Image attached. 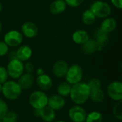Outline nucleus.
I'll use <instances>...</instances> for the list:
<instances>
[{"label": "nucleus", "instance_id": "nucleus-1", "mask_svg": "<svg viewBox=\"0 0 122 122\" xmlns=\"http://www.w3.org/2000/svg\"><path fill=\"white\" fill-rule=\"evenodd\" d=\"M90 92L87 83L81 81L71 86L69 96L71 101L76 105H81L89 99Z\"/></svg>", "mask_w": 122, "mask_h": 122}, {"label": "nucleus", "instance_id": "nucleus-2", "mask_svg": "<svg viewBox=\"0 0 122 122\" xmlns=\"http://www.w3.org/2000/svg\"><path fill=\"white\" fill-rule=\"evenodd\" d=\"M22 89L16 81H7L2 84V94L9 100H16L21 94Z\"/></svg>", "mask_w": 122, "mask_h": 122}, {"label": "nucleus", "instance_id": "nucleus-3", "mask_svg": "<svg viewBox=\"0 0 122 122\" xmlns=\"http://www.w3.org/2000/svg\"><path fill=\"white\" fill-rule=\"evenodd\" d=\"M29 103L34 109H41L47 106L48 97L42 91H35L30 94Z\"/></svg>", "mask_w": 122, "mask_h": 122}, {"label": "nucleus", "instance_id": "nucleus-4", "mask_svg": "<svg viewBox=\"0 0 122 122\" xmlns=\"http://www.w3.org/2000/svg\"><path fill=\"white\" fill-rule=\"evenodd\" d=\"M90 10L99 18H107L112 13V9L110 5L104 1H96L94 2L90 8Z\"/></svg>", "mask_w": 122, "mask_h": 122}, {"label": "nucleus", "instance_id": "nucleus-5", "mask_svg": "<svg viewBox=\"0 0 122 122\" xmlns=\"http://www.w3.org/2000/svg\"><path fill=\"white\" fill-rule=\"evenodd\" d=\"M83 71L81 67L79 64H73L69 66L68 71L65 76L66 81L70 85H74L81 81Z\"/></svg>", "mask_w": 122, "mask_h": 122}, {"label": "nucleus", "instance_id": "nucleus-6", "mask_svg": "<svg viewBox=\"0 0 122 122\" xmlns=\"http://www.w3.org/2000/svg\"><path fill=\"white\" fill-rule=\"evenodd\" d=\"M6 71L9 76L12 79H19L24 74V64L19 59H12L6 66Z\"/></svg>", "mask_w": 122, "mask_h": 122}, {"label": "nucleus", "instance_id": "nucleus-7", "mask_svg": "<svg viewBox=\"0 0 122 122\" xmlns=\"http://www.w3.org/2000/svg\"><path fill=\"white\" fill-rule=\"evenodd\" d=\"M4 42L8 46L16 47L19 46L23 41V36L21 32L17 30H11L8 31L4 37Z\"/></svg>", "mask_w": 122, "mask_h": 122}, {"label": "nucleus", "instance_id": "nucleus-8", "mask_svg": "<svg viewBox=\"0 0 122 122\" xmlns=\"http://www.w3.org/2000/svg\"><path fill=\"white\" fill-rule=\"evenodd\" d=\"M86 115L85 109L80 105H74L68 111V116L73 122H84Z\"/></svg>", "mask_w": 122, "mask_h": 122}, {"label": "nucleus", "instance_id": "nucleus-9", "mask_svg": "<svg viewBox=\"0 0 122 122\" xmlns=\"http://www.w3.org/2000/svg\"><path fill=\"white\" fill-rule=\"evenodd\" d=\"M108 96L113 100L118 102L122 99V84L121 81H113L110 83L107 89Z\"/></svg>", "mask_w": 122, "mask_h": 122}, {"label": "nucleus", "instance_id": "nucleus-10", "mask_svg": "<svg viewBox=\"0 0 122 122\" xmlns=\"http://www.w3.org/2000/svg\"><path fill=\"white\" fill-rule=\"evenodd\" d=\"M69 69V65L64 60L56 61L52 66L53 74L57 78L65 77Z\"/></svg>", "mask_w": 122, "mask_h": 122}, {"label": "nucleus", "instance_id": "nucleus-11", "mask_svg": "<svg viewBox=\"0 0 122 122\" xmlns=\"http://www.w3.org/2000/svg\"><path fill=\"white\" fill-rule=\"evenodd\" d=\"M65 104H66V101L64 98L58 94L52 95L49 98H48L47 106H49L54 111H57L63 109Z\"/></svg>", "mask_w": 122, "mask_h": 122}, {"label": "nucleus", "instance_id": "nucleus-12", "mask_svg": "<svg viewBox=\"0 0 122 122\" xmlns=\"http://www.w3.org/2000/svg\"><path fill=\"white\" fill-rule=\"evenodd\" d=\"M21 31L26 37L29 39L34 38L38 34V27L31 21H26L22 24Z\"/></svg>", "mask_w": 122, "mask_h": 122}, {"label": "nucleus", "instance_id": "nucleus-13", "mask_svg": "<svg viewBox=\"0 0 122 122\" xmlns=\"http://www.w3.org/2000/svg\"><path fill=\"white\" fill-rule=\"evenodd\" d=\"M15 54L17 59L22 62L26 61L30 59L32 56V49L28 45H22L18 48Z\"/></svg>", "mask_w": 122, "mask_h": 122}, {"label": "nucleus", "instance_id": "nucleus-14", "mask_svg": "<svg viewBox=\"0 0 122 122\" xmlns=\"http://www.w3.org/2000/svg\"><path fill=\"white\" fill-rule=\"evenodd\" d=\"M34 81V76L32 75V74L25 73L19 78L17 83L22 90H27L33 86Z\"/></svg>", "mask_w": 122, "mask_h": 122}, {"label": "nucleus", "instance_id": "nucleus-15", "mask_svg": "<svg viewBox=\"0 0 122 122\" xmlns=\"http://www.w3.org/2000/svg\"><path fill=\"white\" fill-rule=\"evenodd\" d=\"M94 40L97 44V50L101 51L109 41V37L107 33L104 32L101 29H98L94 34Z\"/></svg>", "mask_w": 122, "mask_h": 122}, {"label": "nucleus", "instance_id": "nucleus-16", "mask_svg": "<svg viewBox=\"0 0 122 122\" xmlns=\"http://www.w3.org/2000/svg\"><path fill=\"white\" fill-rule=\"evenodd\" d=\"M36 84L42 91H46L51 88L53 85L51 78L45 74L39 75L36 78Z\"/></svg>", "mask_w": 122, "mask_h": 122}, {"label": "nucleus", "instance_id": "nucleus-17", "mask_svg": "<svg viewBox=\"0 0 122 122\" xmlns=\"http://www.w3.org/2000/svg\"><path fill=\"white\" fill-rule=\"evenodd\" d=\"M66 8L64 0H55L52 1L49 6V11L54 15L63 13Z\"/></svg>", "mask_w": 122, "mask_h": 122}, {"label": "nucleus", "instance_id": "nucleus-18", "mask_svg": "<svg viewBox=\"0 0 122 122\" xmlns=\"http://www.w3.org/2000/svg\"><path fill=\"white\" fill-rule=\"evenodd\" d=\"M39 117L45 122H52L56 119V112L49 106L40 109Z\"/></svg>", "mask_w": 122, "mask_h": 122}, {"label": "nucleus", "instance_id": "nucleus-19", "mask_svg": "<svg viewBox=\"0 0 122 122\" xmlns=\"http://www.w3.org/2000/svg\"><path fill=\"white\" fill-rule=\"evenodd\" d=\"M117 26V21L112 17H107L104 19V20L102 21L101 24V30H102L104 32L108 34L112 31H113Z\"/></svg>", "mask_w": 122, "mask_h": 122}, {"label": "nucleus", "instance_id": "nucleus-20", "mask_svg": "<svg viewBox=\"0 0 122 122\" xmlns=\"http://www.w3.org/2000/svg\"><path fill=\"white\" fill-rule=\"evenodd\" d=\"M89 39L88 33L85 30H77L74 32L72 35L73 41L78 44H83L86 41H87Z\"/></svg>", "mask_w": 122, "mask_h": 122}, {"label": "nucleus", "instance_id": "nucleus-21", "mask_svg": "<svg viewBox=\"0 0 122 122\" xmlns=\"http://www.w3.org/2000/svg\"><path fill=\"white\" fill-rule=\"evenodd\" d=\"M82 52L86 55L94 54L97 51V44L94 39H89L87 41L82 44L81 46Z\"/></svg>", "mask_w": 122, "mask_h": 122}, {"label": "nucleus", "instance_id": "nucleus-22", "mask_svg": "<svg viewBox=\"0 0 122 122\" xmlns=\"http://www.w3.org/2000/svg\"><path fill=\"white\" fill-rule=\"evenodd\" d=\"M104 92L101 88L92 90L89 94V98L94 103H101L104 99Z\"/></svg>", "mask_w": 122, "mask_h": 122}, {"label": "nucleus", "instance_id": "nucleus-23", "mask_svg": "<svg viewBox=\"0 0 122 122\" xmlns=\"http://www.w3.org/2000/svg\"><path fill=\"white\" fill-rule=\"evenodd\" d=\"M71 86L67 83L66 81H64L60 83L58 86H57V93L58 95L61 96V97H67L69 96L70 92H71Z\"/></svg>", "mask_w": 122, "mask_h": 122}, {"label": "nucleus", "instance_id": "nucleus-24", "mask_svg": "<svg viewBox=\"0 0 122 122\" xmlns=\"http://www.w3.org/2000/svg\"><path fill=\"white\" fill-rule=\"evenodd\" d=\"M82 21L86 25H92L96 21V16L90 9L85 10L81 16Z\"/></svg>", "mask_w": 122, "mask_h": 122}, {"label": "nucleus", "instance_id": "nucleus-25", "mask_svg": "<svg viewBox=\"0 0 122 122\" xmlns=\"http://www.w3.org/2000/svg\"><path fill=\"white\" fill-rule=\"evenodd\" d=\"M103 116L99 112L93 111L86 115L84 122H102Z\"/></svg>", "mask_w": 122, "mask_h": 122}, {"label": "nucleus", "instance_id": "nucleus-26", "mask_svg": "<svg viewBox=\"0 0 122 122\" xmlns=\"http://www.w3.org/2000/svg\"><path fill=\"white\" fill-rule=\"evenodd\" d=\"M113 114L116 119L119 120L122 119V102L118 101L114 104L113 108Z\"/></svg>", "mask_w": 122, "mask_h": 122}, {"label": "nucleus", "instance_id": "nucleus-27", "mask_svg": "<svg viewBox=\"0 0 122 122\" xmlns=\"http://www.w3.org/2000/svg\"><path fill=\"white\" fill-rule=\"evenodd\" d=\"M18 116L14 112H7L4 117L1 119V122H16Z\"/></svg>", "mask_w": 122, "mask_h": 122}, {"label": "nucleus", "instance_id": "nucleus-28", "mask_svg": "<svg viewBox=\"0 0 122 122\" xmlns=\"http://www.w3.org/2000/svg\"><path fill=\"white\" fill-rule=\"evenodd\" d=\"M87 85L89 86V87L90 89V91H92V90L100 89L101 86H102V83H101V81L99 79L93 78V79H90L89 81V82L87 83Z\"/></svg>", "mask_w": 122, "mask_h": 122}, {"label": "nucleus", "instance_id": "nucleus-29", "mask_svg": "<svg viewBox=\"0 0 122 122\" xmlns=\"http://www.w3.org/2000/svg\"><path fill=\"white\" fill-rule=\"evenodd\" d=\"M8 73L6 69L4 66H0V84H3L8 80Z\"/></svg>", "mask_w": 122, "mask_h": 122}, {"label": "nucleus", "instance_id": "nucleus-30", "mask_svg": "<svg viewBox=\"0 0 122 122\" xmlns=\"http://www.w3.org/2000/svg\"><path fill=\"white\" fill-rule=\"evenodd\" d=\"M8 112V106L6 103L0 99V119H1Z\"/></svg>", "mask_w": 122, "mask_h": 122}, {"label": "nucleus", "instance_id": "nucleus-31", "mask_svg": "<svg viewBox=\"0 0 122 122\" xmlns=\"http://www.w3.org/2000/svg\"><path fill=\"white\" fill-rule=\"evenodd\" d=\"M84 0H64L66 5L71 7H77L80 6Z\"/></svg>", "mask_w": 122, "mask_h": 122}, {"label": "nucleus", "instance_id": "nucleus-32", "mask_svg": "<svg viewBox=\"0 0 122 122\" xmlns=\"http://www.w3.org/2000/svg\"><path fill=\"white\" fill-rule=\"evenodd\" d=\"M9 51V46L4 41H0V56L6 55Z\"/></svg>", "mask_w": 122, "mask_h": 122}, {"label": "nucleus", "instance_id": "nucleus-33", "mask_svg": "<svg viewBox=\"0 0 122 122\" xmlns=\"http://www.w3.org/2000/svg\"><path fill=\"white\" fill-rule=\"evenodd\" d=\"M24 70L26 71V73L28 74H32L34 70V66L32 62L28 61L24 65Z\"/></svg>", "mask_w": 122, "mask_h": 122}, {"label": "nucleus", "instance_id": "nucleus-34", "mask_svg": "<svg viewBox=\"0 0 122 122\" xmlns=\"http://www.w3.org/2000/svg\"><path fill=\"white\" fill-rule=\"evenodd\" d=\"M111 1H112V4H113L115 7H117V8H118V9H122V0H111Z\"/></svg>", "mask_w": 122, "mask_h": 122}, {"label": "nucleus", "instance_id": "nucleus-35", "mask_svg": "<svg viewBox=\"0 0 122 122\" xmlns=\"http://www.w3.org/2000/svg\"><path fill=\"white\" fill-rule=\"evenodd\" d=\"M44 74V69H43L42 68H38V69H36V74H37L38 76L41 75V74Z\"/></svg>", "mask_w": 122, "mask_h": 122}, {"label": "nucleus", "instance_id": "nucleus-36", "mask_svg": "<svg viewBox=\"0 0 122 122\" xmlns=\"http://www.w3.org/2000/svg\"><path fill=\"white\" fill-rule=\"evenodd\" d=\"M2 93V84H0V94Z\"/></svg>", "mask_w": 122, "mask_h": 122}, {"label": "nucleus", "instance_id": "nucleus-37", "mask_svg": "<svg viewBox=\"0 0 122 122\" xmlns=\"http://www.w3.org/2000/svg\"><path fill=\"white\" fill-rule=\"evenodd\" d=\"M2 31V25H1V21H0V34Z\"/></svg>", "mask_w": 122, "mask_h": 122}, {"label": "nucleus", "instance_id": "nucleus-38", "mask_svg": "<svg viewBox=\"0 0 122 122\" xmlns=\"http://www.w3.org/2000/svg\"><path fill=\"white\" fill-rule=\"evenodd\" d=\"M2 8H3V7H2V4H1V3L0 2V12L2 11Z\"/></svg>", "mask_w": 122, "mask_h": 122}, {"label": "nucleus", "instance_id": "nucleus-39", "mask_svg": "<svg viewBox=\"0 0 122 122\" xmlns=\"http://www.w3.org/2000/svg\"><path fill=\"white\" fill-rule=\"evenodd\" d=\"M64 122V121H58V122Z\"/></svg>", "mask_w": 122, "mask_h": 122}, {"label": "nucleus", "instance_id": "nucleus-40", "mask_svg": "<svg viewBox=\"0 0 122 122\" xmlns=\"http://www.w3.org/2000/svg\"><path fill=\"white\" fill-rule=\"evenodd\" d=\"M0 122H1V119H0Z\"/></svg>", "mask_w": 122, "mask_h": 122}, {"label": "nucleus", "instance_id": "nucleus-41", "mask_svg": "<svg viewBox=\"0 0 122 122\" xmlns=\"http://www.w3.org/2000/svg\"><path fill=\"white\" fill-rule=\"evenodd\" d=\"M101 1H104V0H101Z\"/></svg>", "mask_w": 122, "mask_h": 122}]
</instances>
